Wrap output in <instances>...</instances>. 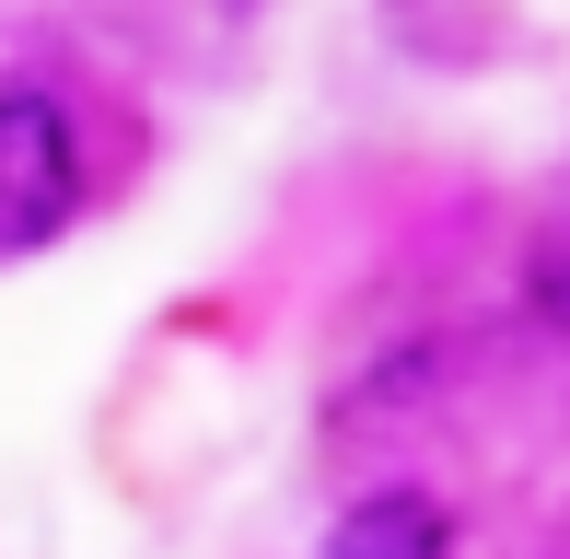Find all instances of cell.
<instances>
[{
	"mask_svg": "<svg viewBox=\"0 0 570 559\" xmlns=\"http://www.w3.org/2000/svg\"><path fill=\"white\" fill-rule=\"evenodd\" d=\"M82 210V140L47 82H0V257L47 245Z\"/></svg>",
	"mask_w": 570,
	"mask_h": 559,
	"instance_id": "1",
	"label": "cell"
},
{
	"mask_svg": "<svg viewBox=\"0 0 570 559\" xmlns=\"http://www.w3.org/2000/svg\"><path fill=\"white\" fill-rule=\"evenodd\" d=\"M315 559H454V513L431 490H361Z\"/></svg>",
	"mask_w": 570,
	"mask_h": 559,
	"instance_id": "2",
	"label": "cell"
},
{
	"mask_svg": "<svg viewBox=\"0 0 570 559\" xmlns=\"http://www.w3.org/2000/svg\"><path fill=\"white\" fill-rule=\"evenodd\" d=\"M524 292H535V315L570 339V234H559V245H535V280H524Z\"/></svg>",
	"mask_w": 570,
	"mask_h": 559,
	"instance_id": "3",
	"label": "cell"
},
{
	"mask_svg": "<svg viewBox=\"0 0 570 559\" xmlns=\"http://www.w3.org/2000/svg\"><path fill=\"white\" fill-rule=\"evenodd\" d=\"M535 559H570V524H559V537H548V548H535Z\"/></svg>",
	"mask_w": 570,
	"mask_h": 559,
	"instance_id": "4",
	"label": "cell"
}]
</instances>
